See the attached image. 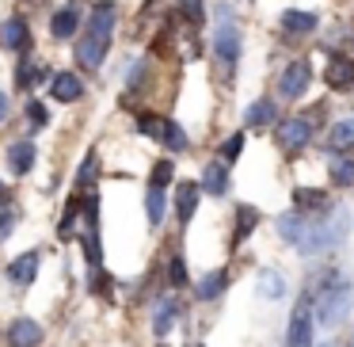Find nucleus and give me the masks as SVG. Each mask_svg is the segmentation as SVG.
I'll use <instances>...</instances> for the list:
<instances>
[{
	"instance_id": "11",
	"label": "nucleus",
	"mask_w": 354,
	"mask_h": 347,
	"mask_svg": "<svg viewBox=\"0 0 354 347\" xmlns=\"http://www.w3.org/2000/svg\"><path fill=\"white\" fill-rule=\"evenodd\" d=\"M202 195H214V199H225L232 187V172L225 161H206L202 164V179H198Z\"/></svg>"
},
{
	"instance_id": "6",
	"label": "nucleus",
	"mask_w": 354,
	"mask_h": 347,
	"mask_svg": "<svg viewBox=\"0 0 354 347\" xmlns=\"http://www.w3.org/2000/svg\"><path fill=\"white\" fill-rule=\"evenodd\" d=\"M282 347H316V313H313V290H301V298L290 309Z\"/></svg>"
},
{
	"instance_id": "41",
	"label": "nucleus",
	"mask_w": 354,
	"mask_h": 347,
	"mask_svg": "<svg viewBox=\"0 0 354 347\" xmlns=\"http://www.w3.org/2000/svg\"><path fill=\"white\" fill-rule=\"evenodd\" d=\"M12 229H16V214H12V206H0V240H8Z\"/></svg>"
},
{
	"instance_id": "8",
	"label": "nucleus",
	"mask_w": 354,
	"mask_h": 347,
	"mask_svg": "<svg viewBox=\"0 0 354 347\" xmlns=\"http://www.w3.org/2000/svg\"><path fill=\"white\" fill-rule=\"evenodd\" d=\"M278 31H282V39H293V42H305L313 39L316 31H320V12L313 8H282L278 12Z\"/></svg>"
},
{
	"instance_id": "45",
	"label": "nucleus",
	"mask_w": 354,
	"mask_h": 347,
	"mask_svg": "<svg viewBox=\"0 0 354 347\" xmlns=\"http://www.w3.org/2000/svg\"><path fill=\"white\" fill-rule=\"evenodd\" d=\"M339 4H346V0H339Z\"/></svg>"
},
{
	"instance_id": "47",
	"label": "nucleus",
	"mask_w": 354,
	"mask_h": 347,
	"mask_svg": "<svg viewBox=\"0 0 354 347\" xmlns=\"http://www.w3.org/2000/svg\"><path fill=\"white\" fill-rule=\"evenodd\" d=\"M351 347H354V339H351Z\"/></svg>"
},
{
	"instance_id": "10",
	"label": "nucleus",
	"mask_w": 354,
	"mask_h": 347,
	"mask_svg": "<svg viewBox=\"0 0 354 347\" xmlns=\"http://www.w3.org/2000/svg\"><path fill=\"white\" fill-rule=\"evenodd\" d=\"M290 202H293V210L297 214H305V217H316V214H324V210L331 206V199H328V191L324 187H290Z\"/></svg>"
},
{
	"instance_id": "33",
	"label": "nucleus",
	"mask_w": 354,
	"mask_h": 347,
	"mask_svg": "<svg viewBox=\"0 0 354 347\" xmlns=\"http://www.w3.org/2000/svg\"><path fill=\"white\" fill-rule=\"evenodd\" d=\"M171 179H176V161H171V157H160V161L153 164V176H149V184H153V187H164V191H168Z\"/></svg>"
},
{
	"instance_id": "17",
	"label": "nucleus",
	"mask_w": 354,
	"mask_h": 347,
	"mask_svg": "<svg viewBox=\"0 0 354 347\" xmlns=\"http://www.w3.org/2000/svg\"><path fill=\"white\" fill-rule=\"evenodd\" d=\"M198 199H202V187L194 179H179L176 184V217L179 225H191L194 210H198Z\"/></svg>"
},
{
	"instance_id": "31",
	"label": "nucleus",
	"mask_w": 354,
	"mask_h": 347,
	"mask_svg": "<svg viewBox=\"0 0 354 347\" xmlns=\"http://www.w3.org/2000/svg\"><path fill=\"white\" fill-rule=\"evenodd\" d=\"M179 19H183L191 31H198L202 24H206V0H179Z\"/></svg>"
},
{
	"instance_id": "38",
	"label": "nucleus",
	"mask_w": 354,
	"mask_h": 347,
	"mask_svg": "<svg viewBox=\"0 0 354 347\" xmlns=\"http://www.w3.org/2000/svg\"><path fill=\"white\" fill-rule=\"evenodd\" d=\"M27 123H31V130H42V126L50 123V115H46V107H42L39 100H27Z\"/></svg>"
},
{
	"instance_id": "26",
	"label": "nucleus",
	"mask_w": 354,
	"mask_h": 347,
	"mask_svg": "<svg viewBox=\"0 0 354 347\" xmlns=\"http://www.w3.org/2000/svg\"><path fill=\"white\" fill-rule=\"evenodd\" d=\"M77 24H80V4H65L50 19V35L54 39H69V35H77Z\"/></svg>"
},
{
	"instance_id": "27",
	"label": "nucleus",
	"mask_w": 354,
	"mask_h": 347,
	"mask_svg": "<svg viewBox=\"0 0 354 347\" xmlns=\"http://www.w3.org/2000/svg\"><path fill=\"white\" fill-rule=\"evenodd\" d=\"M156 141H164V149H168V153H187V149H191V138H187V130L176 123V118H164L160 138H156Z\"/></svg>"
},
{
	"instance_id": "34",
	"label": "nucleus",
	"mask_w": 354,
	"mask_h": 347,
	"mask_svg": "<svg viewBox=\"0 0 354 347\" xmlns=\"http://www.w3.org/2000/svg\"><path fill=\"white\" fill-rule=\"evenodd\" d=\"M259 294L263 298H282L286 294V283H282V275H278V271H259Z\"/></svg>"
},
{
	"instance_id": "29",
	"label": "nucleus",
	"mask_w": 354,
	"mask_h": 347,
	"mask_svg": "<svg viewBox=\"0 0 354 347\" xmlns=\"http://www.w3.org/2000/svg\"><path fill=\"white\" fill-rule=\"evenodd\" d=\"M244 145H248V130H232L229 138L221 141V145H217V161H225L232 168V164L240 161V157H244Z\"/></svg>"
},
{
	"instance_id": "25",
	"label": "nucleus",
	"mask_w": 354,
	"mask_h": 347,
	"mask_svg": "<svg viewBox=\"0 0 354 347\" xmlns=\"http://www.w3.org/2000/svg\"><path fill=\"white\" fill-rule=\"evenodd\" d=\"M176 321H179V301L176 298H160L153 305V332L156 336H168V332L176 328Z\"/></svg>"
},
{
	"instance_id": "7",
	"label": "nucleus",
	"mask_w": 354,
	"mask_h": 347,
	"mask_svg": "<svg viewBox=\"0 0 354 347\" xmlns=\"http://www.w3.org/2000/svg\"><path fill=\"white\" fill-rule=\"evenodd\" d=\"M209 46H214V62L225 73H236L240 57H244V31H240L236 19H217V31Z\"/></svg>"
},
{
	"instance_id": "43",
	"label": "nucleus",
	"mask_w": 354,
	"mask_h": 347,
	"mask_svg": "<svg viewBox=\"0 0 354 347\" xmlns=\"http://www.w3.org/2000/svg\"><path fill=\"white\" fill-rule=\"evenodd\" d=\"M156 347H168V344H156Z\"/></svg>"
},
{
	"instance_id": "1",
	"label": "nucleus",
	"mask_w": 354,
	"mask_h": 347,
	"mask_svg": "<svg viewBox=\"0 0 354 347\" xmlns=\"http://www.w3.org/2000/svg\"><path fill=\"white\" fill-rule=\"evenodd\" d=\"M308 290H313L316 324H324V328L346 324V317H351V309H354V283L351 278H343L335 267H328V271L316 275V283L308 286Z\"/></svg>"
},
{
	"instance_id": "21",
	"label": "nucleus",
	"mask_w": 354,
	"mask_h": 347,
	"mask_svg": "<svg viewBox=\"0 0 354 347\" xmlns=\"http://www.w3.org/2000/svg\"><path fill=\"white\" fill-rule=\"evenodd\" d=\"M8 172L12 176H27V172L35 168V161H39V149H35V141H16V145H8Z\"/></svg>"
},
{
	"instance_id": "19",
	"label": "nucleus",
	"mask_w": 354,
	"mask_h": 347,
	"mask_svg": "<svg viewBox=\"0 0 354 347\" xmlns=\"http://www.w3.org/2000/svg\"><path fill=\"white\" fill-rule=\"evenodd\" d=\"M115 24H118V8L111 4V0H100V4L92 8V19H88V35L111 39V35H115Z\"/></svg>"
},
{
	"instance_id": "36",
	"label": "nucleus",
	"mask_w": 354,
	"mask_h": 347,
	"mask_svg": "<svg viewBox=\"0 0 354 347\" xmlns=\"http://www.w3.org/2000/svg\"><path fill=\"white\" fill-rule=\"evenodd\" d=\"M168 283L176 286V290H179V286H187V283H191V275H187V260H183L179 252L168 260Z\"/></svg>"
},
{
	"instance_id": "40",
	"label": "nucleus",
	"mask_w": 354,
	"mask_h": 347,
	"mask_svg": "<svg viewBox=\"0 0 354 347\" xmlns=\"http://www.w3.org/2000/svg\"><path fill=\"white\" fill-rule=\"evenodd\" d=\"M160 126H164V118H156V115H141L138 118V130L145 134V138H160Z\"/></svg>"
},
{
	"instance_id": "16",
	"label": "nucleus",
	"mask_w": 354,
	"mask_h": 347,
	"mask_svg": "<svg viewBox=\"0 0 354 347\" xmlns=\"http://www.w3.org/2000/svg\"><path fill=\"white\" fill-rule=\"evenodd\" d=\"M324 149H328V153H354V115L335 118V123L328 126Z\"/></svg>"
},
{
	"instance_id": "18",
	"label": "nucleus",
	"mask_w": 354,
	"mask_h": 347,
	"mask_svg": "<svg viewBox=\"0 0 354 347\" xmlns=\"http://www.w3.org/2000/svg\"><path fill=\"white\" fill-rule=\"evenodd\" d=\"M229 283H232V275H229V267H217V271H206V275L194 283V298L198 301H217L225 290H229Z\"/></svg>"
},
{
	"instance_id": "28",
	"label": "nucleus",
	"mask_w": 354,
	"mask_h": 347,
	"mask_svg": "<svg viewBox=\"0 0 354 347\" xmlns=\"http://www.w3.org/2000/svg\"><path fill=\"white\" fill-rule=\"evenodd\" d=\"M164 214H168V191L149 184V191H145V217H149V225L156 229V225L164 222Z\"/></svg>"
},
{
	"instance_id": "22",
	"label": "nucleus",
	"mask_w": 354,
	"mask_h": 347,
	"mask_svg": "<svg viewBox=\"0 0 354 347\" xmlns=\"http://www.w3.org/2000/svg\"><path fill=\"white\" fill-rule=\"evenodd\" d=\"M107 46H111V39H95V35H84V39L77 42V62L84 65V69H100L103 57H107Z\"/></svg>"
},
{
	"instance_id": "46",
	"label": "nucleus",
	"mask_w": 354,
	"mask_h": 347,
	"mask_svg": "<svg viewBox=\"0 0 354 347\" xmlns=\"http://www.w3.org/2000/svg\"><path fill=\"white\" fill-rule=\"evenodd\" d=\"M198 347H206V344H198Z\"/></svg>"
},
{
	"instance_id": "42",
	"label": "nucleus",
	"mask_w": 354,
	"mask_h": 347,
	"mask_svg": "<svg viewBox=\"0 0 354 347\" xmlns=\"http://www.w3.org/2000/svg\"><path fill=\"white\" fill-rule=\"evenodd\" d=\"M4 115H8V96L0 92V123H4Z\"/></svg>"
},
{
	"instance_id": "44",
	"label": "nucleus",
	"mask_w": 354,
	"mask_h": 347,
	"mask_svg": "<svg viewBox=\"0 0 354 347\" xmlns=\"http://www.w3.org/2000/svg\"><path fill=\"white\" fill-rule=\"evenodd\" d=\"M324 347H335V344H324Z\"/></svg>"
},
{
	"instance_id": "23",
	"label": "nucleus",
	"mask_w": 354,
	"mask_h": 347,
	"mask_svg": "<svg viewBox=\"0 0 354 347\" xmlns=\"http://www.w3.org/2000/svg\"><path fill=\"white\" fill-rule=\"evenodd\" d=\"M27 42H31L27 19H24V16L4 19V27H0V46H4V50H27Z\"/></svg>"
},
{
	"instance_id": "37",
	"label": "nucleus",
	"mask_w": 354,
	"mask_h": 347,
	"mask_svg": "<svg viewBox=\"0 0 354 347\" xmlns=\"http://www.w3.org/2000/svg\"><path fill=\"white\" fill-rule=\"evenodd\" d=\"M84 256L88 263H103V244H100V229H84Z\"/></svg>"
},
{
	"instance_id": "13",
	"label": "nucleus",
	"mask_w": 354,
	"mask_h": 347,
	"mask_svg": "<svg viewBox=\"0 0 354 347\" xmlns=\"http://www.w3.org/2000/svg\"><path fill=\"white\" fill-rule=\"evenodd\" d=\"M324 172H328V184L335 191H351L354 187V157L351 153H328Z\"/></svg>"
},
{
	"instance_id": "32",
	"label": "nucleus",
	"mask_w": 354,
	"mask_h": 347,
	"mask_svg": "<svg viewBox=\"0 0 354 347\" xmlns=\"http://www.w3.org/2000/svg\"><path fill=\"white\" fill-rule=\"evenodd\" d=\"M95 176H100V153L92 149V153H88L84 161H80V172H77V191H80V195H88V191H92V179H95Z\"/></svg>"
},
{
	"instance_id": "4",
	"label": "nucleus",
	"mask_w": 354,
	"mask_h": 347,
	"mask_svg": "<svg viewBox=\"0 0 354 347\" xmlns=\"http://www.w3.org/2000/svg\"><path fill=\"white\" fill-rule=\"evenodd\" d=\"M313 84H316L313 62H308V57H290L274 77V100L278 103H301Z\"/></svg>"
},
{
	"instance_id": "3",
	"label": "nucleus",
	"mask_w": 354,
	"mask_h": 347,
	"mask_svg": "<svg viewBox=\"0 0 354 347\" xmlns=\"http://www.w3.org/2000/svg\"><path fill=\"white\" fill-rule=\"evenodd\" d=\"M346 233H351V214H346L343 206H328L324 214L308 217V233H305V240H301L297 252L301 256L335 252V248L346 240Z\"/></svg>"
},
{
	"instance_id": "39",
	"label": "nucleus",
	"mask_w": 354,
	"mask_h": 347,
	"mask_svg": "<svg viewBox=\"0 0 354 347\" xmlns=\"http://www.w3.org/2000/svg\"><path fill=\"white\" fill-rule=\"evenodd\" d=\"M88 290H92V294H107L111 290V275L100 267V263H95L92 275H88Z\"/></svg>"
},
{
	"instance_id": "12",
	"label": "nucleus",
	"mask_w": 354,
	"mask_h": 347,
	"mask_svg": "<svg viewBox=\"0 0 354 347\" xmlns=\"http://www.w3.org/2000/svg\"><path fill=\"white\" fill-rule=\"evenodd\" d=\"M259 222H263V214L252 206V202H240L236 210H232V237H229V248L236 252L240 244H244L248 237H252L255 229H259Z\"/></svg>"
},
{
	"instance_id": "14",
	"label": "nucleus",
	"mask_w": 354,
	"mask_h": 347,
	"mask_svg": "<svg viewBox=\"0 0 354 347\" xmlns=\"http://www.w3.org/2000/svg\"><path fill=\"white\" fill-rule=\"evenodd\" d=\"M42 324H35L31 317H19V321L8 324V332H4V344L8 347H39L42 344Z\"/></svg>"
},
{
	"instance_id": "24",
	"label": "nucleus",
	"mask_w": 354,
	"mask_h": 347,
	"mask_svg": "<svg viewBox=\"0 0 354 347\" xmlns=\"http://www.w3.org/2000/svg\"><path fill=\"white\" fill-rule=\"evenodd\" d=\"M35 275H39V252H24L8 263V278L16 286H31Z\"/></svg>"
},
{
	"instance_id": "2",
	"label": "nucleus",
	"mask_w": 354,
	"mask_h": 347,
	"mask_svg": "<svg viewBox=\"0 0 354 347\" xmlns=\"http://www.w3.org/2000/svg\"><path fill=\"white\" fill-rule=\"evenodd\" d=\"M328 118V100H316L308 111H293V115H282L274 126H270V134H274V145L282 157H301L308 145L316 141V134H320V123Z\"/></svg>"
},
{
	"instance_id": "35",
	"label": "nucleus",
	"mask_w": 354,
	"mask_h": 347,
	"mask_svg": "<svg viewBox=\"0 0 354 347\" xmlns=\"http://www.w3.org/2000/svg\"><path fill=\"white\" fill-rule=\"evenodd\" d=\"M77 222H80V191L69 199V206H65L62 222H57V233H62V237H69V233L77 229Z\"/></svg>"
},
{
	"instance_id": "15",
	"label": "nucleus",
	"mask_w": 354,
	"mask_h": 347,
	"mask_svg": "<svg viewBox=\"0 0 354 347\" xmlns=\"http://www.w3.org/2000/svg\"><path fill=\"white\" fill-rule=\"evenodd\" d=\"M274 229L290 248H301V240H305V233H308V217L297 214V210H286V214L274 217Z\"/></svg>"
},
{
	"instance_id": "30",
	"label": "nucleus",
	"mask_w": 354,
	"mask_h": 347,
	"mask_svg": "<svg viewBox=\"0 0 354 347\" xmlns=\"http://www.w3.org/2000/svg\"><path fill=\"white\" fill-rule=\"evenodd\" d=\"M46 77H50V73L42 69L39 62H31V57H24V62L16 65V88H24V92H31V88L42 84Z\"/></svg>"
},
{
	"instance_id": "9",
	"label": "nucleus",
	"mask_w": 354,
	"mask_h": 347,
	"mask_svg": "<svg viewBox=\"0 0 354 347\" xmlns=\"http://www.w3.org/2000/svg\"><path fill=\"white\" fill-rule=\"evenodd\" d=\"M278 118H282L278 100H274V96H259V100H252V103H248V111H244V130L263 134V130H270Z\"/></svg>"
},
{
	"instance_id": "5",
	"label": "nucleus",
	"mask_w": 354,
	"mask_h": 347,
	"mask_svg": "<svg viewBox=\"0 0 354 347\" xmlns=\"http://www.w3.org/2000/svg\"><path fill=\"white\" fill-rule=\"evenodd\" d=\"M324 88L331 96L354 92V50L324 46Z\"/></svg>"
},
{
	"instance_id": "20",
	"label": "nucleus",
	"mask_w": 354,
	"mask_h": 347,
	"mask_svg": "<svg viewBox=\"0 0 354 347\" xmlns=\"http://www.w3.org/2000/svg\"><path fill=\"white\" fill-rule=\"evenodd\" d=\"M50 96L57 103H77L84 96V80L77 73H57V77H50Z\"/></svg>"
}]
</instances>
